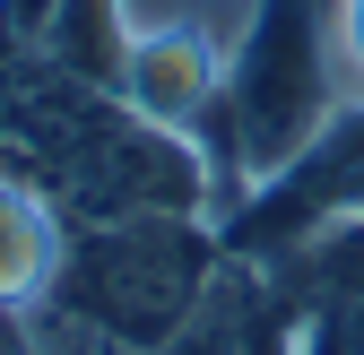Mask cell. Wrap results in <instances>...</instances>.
<instances>
[{
    "label": "cell",
    "instance_id": "cell-1",
    "mask_svg": "<svg viewBox=\"0 0 364 355\" xmlns=\"http://www.w3.org/2000/svg\"><path fill=\"white\" fill-rule=\"evenodd\" d=\"M347 113L338 61H330V0H260L252 26L225 53V87L200 113V156L217 173V208L243 191L278 182V173Z\"/></svg>",
    "mask_w": 364,
    "mask_h": 355
},
{
    "label": "cell",
    "instance_id": "cell-2",
    "mask_svg": "<svg viewBox=\"0 0 364 355\" xmlns=\"http://www.w3.org/2000/svg\"><path fill=\"white\" fill-rule=\"evenodd\" d=\"M217 286V234L200 217H122V226H70L61 286L35 312H61L113 355H156Z\"/></svg>",
    "mask_w": 364,
    "mask_h": 355
},
{
    "label": "cell",
    "instance_id": "cell-3",
    "mask_svg": "<svg viewBox=\"0 0 364 355\" xmlns=\"http://www.w3.org/2000/svg\"><path fill=\"white\" fill-rule=\"evenodd\" d=\"M70 226H122V217H208L217 208V173L200 156L191 130H165L139 113H113L53 182H43Z\"/></svg>",
    "mask_w": 364,
    "mask_h": 355
},
{
    "label": "cell",
    "instance_id": "cell-4",
    "mask_svg": "<svg viewBox=\"0 0 364 355\" xmlns=\"http://www.w3.org/2000/svg\"><path fill=\"white\" fill-rule=\"evenodd\" d=\"M225 53H235V43L208 35V26H139L130 53H122V87H113V96L139 121L200 130V113L217 104V87H225Z\"/></svg>",
    "mask_w": 364,
    "mask_h": 355
},
{
    "label": "cell",
    "instance_id": "cell-5",
    "mask_svg": "<svg viewBox=\"0 0 364 355\" xmlns=\"http://www.w3.org/2000/svg\"><path fill=\"white\" fill-rule=\"evenodd\" d=\"M61 260H70V217L35 182L0 173V312H35L61 286Z\"/></svg>",
    "mask_w": 364,
    "mask_h": 355
},
{
    "label": "cell",
    "instance_id": "cell-6",
    "mask_svg": "<svg viewBox=\"0 0 364 355\" xmlns=\"http://www.w3.org/2000/svg\"><path fill=\"white\" fill-rule=\"evenodd\" d=\"M252 9H260V0H122V26L130 35H139V26H208V35L235 43L252 26Z\"/></svg>",
    "mask_w": 364,
    "mask_h": 355
},
{
    "label": "cell",
    "instance_id": "cell-7",
    "mask_svg": "<svg viewBox=\"0 0 364 355\" xmlns=\"http://www.w3.org/2000/svg\"><path fill=\"white\" fill-rule=\"evenodd\" d=\"M330 61H338L347 113H364V0H330Z\"/></svg>",
    "mask_w": 364,
    "mask_h": 355
},
{
    "label": "cell",
    "instance_id": "cell-8",
    "mask_svg": "<svg viewBox=\"0 0 364 355\" xmlns=\"http://www.w3.org/2000/svg\"><path fill=\"white\" fill-rule=\"evenodd\" d=\"M312 355H364V295H347V303H321Z\"/></svg>",
    "mask_w": 364,
    "mask_h": 355
}]
</instances>
